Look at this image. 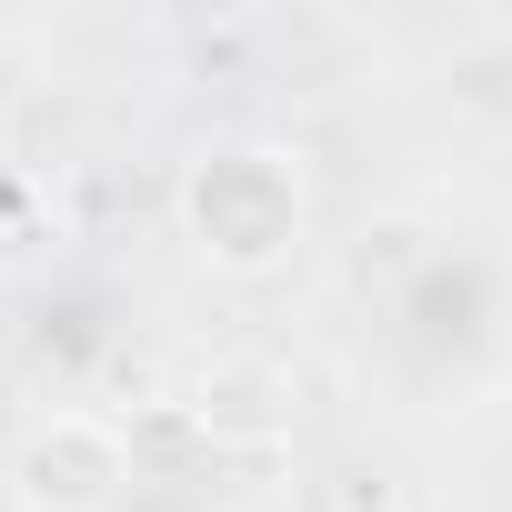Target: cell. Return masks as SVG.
<instances>
[{"instance_id":"1","label":"cell","mask_w":512,"mask_h":512,"mask_svg":"<svg viewBox=\"0 0 512 512\" xmlns=\"http://www.w3.org/2000/svg\"><path fill=\"white\" fill-rule=\"evenodd\" d=\"M171 211H181V241L201 251L211 272H241L251 282V272H282L302 251L312 181H302V161L282 141H211V151L181 161Z\"/></svg>"},{"instance_id":"2","label":"cell","mask_w":512,"mask_h":512,"mask_svg":"<svg viewBox=\"0 0 512 512\" xmlns=\"http://www.w3.org/2000/svg\"><path fill=\"white\" fill-rule=\"evenodd\" d=\"M512 342V292L482 251H422L382 292V362L402 392H462L502 362Z\"/></svg>"},{"instance_id":"3","label":"cell","mask_w":512,"mask_h":512,"mask_svg":"<svg viewBox=\"0 0 512 512\" xmlns=\"http://www.w3.org/2000/svg\"><path fill=\"white\" fill-rule=\"evenodd\" d=\"M131 492V432L111 412H41L21 442H11V502L21 512H111Z\"/></svg>"},{"instance_id":"4","label":"cell","mask_w":512,"mask_h":512,"mask_svg":"<svg viewBox=\"0 0 512 512\" xmlns=\"http://www.w3.org/2000/svg\"><path fill=\"white\" fill-rule=\"evenodd\" d=\"M201 422H211V432H241V442H262V432H282L292 412H282V382H272L262 362H221V372L201 382Z\"/></svg>"}]
</instances>
